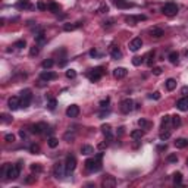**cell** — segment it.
I'll list each match as a JSON object with an SVG mask.
<instances>
[{
	"label": "cell",
	"mask_w": 188,
	"mask_h": 188,
	"mask_svg": "<svg viewBox=\"0 0 188 188\" xmlns=\"http://www.w3.org/2000/svg\"><path fill=\"white\" fill-rule=\"evenodd\" d=\"M93 153H94V149L91 146H88V144L81 147V154H84V156H91Z\"/></svg>",
	"instance_id": "484cf974"
},
{
	"label": "cell",
	"mask_w": 188,
	"mask_h": 188,
	"mask_svg": "<svg viewBox=\"0 0 188 188\" xmlns=\"http://www.w3.org/2000/svg\"><path fill=\"white\" fill-rule=\"evenodd\" d=\"M82 24L81 22H76V24H65L63 25V30L65 31H74V30H76L78 27H81Z\"/></svg>",
	"instance_id": "83f0119b"
},
{
	"label": "cell",
	"mask_w": 188,
	"mask_h": 188,
	"mask_svg": "<svg viewBox=\"0 0 188 188\" xmlns=\"http://www.w3.org/2000/svg\"><path fill=\"white\" fill-rule=\"evenodd\" d=\"M53 65H54V60H53V59H46V60L41 63V66H43L44 69H50V68H53Z\"/></svg>",
	"instance_id": "4dcf8cb0"
},
{
	"label": "cell",
	"mask_w": 188,
	"mask_h": 188,
	"mask_svg": "<svg viewBox=\"0 0 188 188\" xmlns=\"http://www.w3.org/2000/svg\"><path fill=\"white\" fill-rule=\"evenodd\" d=\"M149 34H150L151 37L154 38H160L165 36V31L162 30V28H159V27H153V28H150L149 30Z\"/></svg>",
	"instance_id": "e0dca14e"
},
{
	"label": "cell",
	"mask_w": 188,
	"mask_h": 188,
	"mask_svg": "<svg viewBox=\"0 0 188 188\" xmlns=\"http://www.w3.org/2000/svg\"><path fill=\"white\" fill-rule=\"evenodd\" d=\"M159 137H160V140H162V141H166L168 138H171V131H162Z\"/></svg>",
	"instance_id": "74e56055"
},
{
	"label": "cell",
	"mask_w": 188,
	"mask_h": 188,
	"mask_svg": "<svg viewBox=\"0 0 188 188\" xmlns=\"http://www.w3.org/2000/svg\"><path fill=\"white\" fill-rule=\"evenodd\" d=\"M172 125H173L175 128H178V126L181 125V116L173 115V116H172Z\"/></svg>",
	"instance_id": "836d02e7"
},
{
	"label": "cell",
	"mask_w": 188,
	"mask_h": 188,
	"mask_svg": "<svg viewBox=\"0 0 188 188\" xmlns=\"http://www.w3.org/2000/svg\"><path fill=\"white\" fill-rule=\"evenodd\" d=\"M165 87H166L168 91H173V90L176 88V81H175L173 78H169V79L165 81Z\"/></svg>",
	"instance_id": "d6986e66"
},
{
	"label": "cell",
	"mask_w": 188,
	"mask_h": 188,
	"mask_svg": "<svg viewBox=\"0 0 188 188\" xmlns=\"http://www.w3.org/2000/svg\"><path fill=\"white\" fill-rule=\"evenodd\" d=\"M188 93V87H184V88H182V94H187Z\"/></svg>",
	"instance_id": "6125c7cd"
},
{
	"label": "cell",
	"mask_w": 188,
	"mask_h": 188,
	"mask_svg": "<svg viewBox=\"0 0 188 188\" xmlns=\"http://www.w3.org/2000/svg\"><path fill=\"white\" fill-rule=\"evenodd\" d=\"M56 106H57V102H56L54 99H50V100H49V103H47V107H49L50 110H54V109H56Z\"/></svg>",
	"instance_id": "60d3db41"
},
{
	"label": "cell",
	"mask_w": 188,
	"mask_h": 188,
	"mask_svg": "<svg viewBox=\"0 0 188 188\" xmlns=\"http://www.w3.org/2000/svg\"><path fill=\"white\" fill-rule=\"evenodd\" d=\"M171 122H172V116L165 115V116L162 118V129H168V126H169Z\"/></svg>",
	"instance_id": "4316f807"
},
{
	"label": "cell",
	"mask_w": 188,
	"mask_h": 188,
	"mask_svg": "<svg viewBox=\"0 0 188 188\" xmlns=\"http://www.w3.org/2000/svg\"><path fill=\"white\" fill-rule=\"evenodd\" d=\"M1 173L7 179H18V176L21 173V163H18V165H9V163H6L3 166V169H1Z\"/></svg>",
	"instance_id": "6da1fadb"
},
{
	"label": "cell",
	"mask_w": 188,
	"mask_h": 188,
	"mask_svg": "<svg viewBox=\"0 0 188 188\" xmlns=\"http://www.w3.org/2000/svg\"><path fill=\"white\" fill-rule=\"evenodd\" d=\"M113 3H115V6H116L118 9H129V7L134 6V4L129 3L128 0H113Z\"/></svg>",
	"instance_id": "9a60e30c"
},
{
	"label": "cell",
	"mask_w": 188,
	"mask_h": 188,
	"mask_svg": "<svg viewBox=\"0 0 188 188\" xmlns=\"http://www.w3.org/2000/svg\"><path fill=\"white\" fill-rule=\"evenodd\" d=\"M178 10H179V7H178V4L173 3V1H169V3H166V4L162 7V13L166 15V16H169V18L175 16V15L178 13Z\"/></svg>",
	"instance_id": "3957f363"
},
{
	"label": "cell",
	"mask_w": 188,
	"mask_h": 188,
	"mask_svg": "<svg viewBox=\"0 0 188 188\" xmlns=\"http://www.w3.org/2000/svg\"><path fill=\"white\" fill-rule=\"evenodd\" d=\"M36 40L38 43H44V31H40L37 36H36Z\"/></svg>",
	"instance_id": "f907efd6"
},
{
	"label": "cell",
	"mask_w": 188,
	"mask_h": 188,
	"mask_svg": "<svg viewBox=\"0 0 188 188\" xmlns=\"http://www.w3.org/2000/svg\"><path fill=\"white\" fill-rule=\"evenodd\" d=\"M49 129V126L46 125V123H43V122H40V123H36V125H33L31 126V132L33 134H43L44 131H47Z\"/></svg>",
	"instance_id": "30bf717a"
},
{
	"label": "cell",
	"mask_w": 188,
	"mask_h": 188,
	"mask_svg": "<svg viewBox=\"0 0 188 188\" xmlns=\"http://www.w3.org/2000/svg\"><path fill=\"white\" fill-rule=\"evenodd\" d=\"M106 147H107V143H100V144H99V149H100V150H105Z\"/></svg>",
	"instance_id": "680465c9"
},
{
	"label": "cell",
	"mask_w": 188,
	"mask_h": 188,
	"mask_svg": "<svg viewBox=\"0 0 188 188\" xmlns=\"http://www.w3.org/2000/svg\"><path fill=\"white\" fill-rule=\"evenodd\" d=\"M75 76H76V71H75V69H68V71H66V78L74 79Z\"/></svg>",
	"instance_id": "f6af8a7d"
},
{
	"label": "cell",
	"mask_w": 188,
	"mask_h": 188,
	"mask_svg": "<svg viewBox=\"0 0 188 188\" xmlns=\"http://www.w3.org/2000/svg\"><path fill=\"white\" fill-rule=\"evenodd\" d=\"M7 106H9L10 110H16V109H19V107H21V99L16 97V96L10 97V99L7 100Z\"/></svg>",
	"instance_id": "9c48e42d"
},
{
	"label": "cell",
	"mask_w": 188,
	"mask_h": 188,
	"mask_svg": "<svg viewBox=\"0 0 188 188\" xmlns=\"http://www.w3.org/2000/svg\"><path fill=\"white\" fill-rule=\"evenodd\" d=\"M31 171H33V172H36V173H40V172L43 171V168H41L38 163H34V165H31Z\"/></svg>",
	"instance_id": "bcb514c9"
},
{
	"label": "cell",
	"mask_w": 188,
	"mask_h": 188,
	"mask_svg": "<svg viewBox=\"0 0 188 188\" xmlns=\"http://www.w3.org/2000/svg\"><path fill=\"white\" fill-rule=\"evenodd\" d=\"M128 74V71L125 69V68H116L115 71H113V76L116 78V79H122V78H125Z\"/></svg>",
	"instance_id": "ac0fdd59"
},
{
	"label": "cell",
	"mask_w": 188,
	"mask_h": 188,
	"mask_svg": "<svg viewBox=\"0 0 188 188\" xmlns=\"http://www.w3.org/2000/svg\"><path fill=\"white\" fill-rule=\"evenodd\" d=\"M141 47H143V40L140 37H135L129 41V50H131V52H137V50H140Z\"/></svg>",
	"instance_id": "ba28073f"
},
{
	"label": "cell",
	"mask_w": 188,
	"mask_h": 188,
	"mask_svg": "<svg viewBox=\"0 0 188 188\" xmlns=\"http://www.w3.org/2000/svg\"><path fill=\"white\" fill-rule=\"evenodd\" d=\"M154 56H156V53H154V50H151V52H149L147 53V56L144 57L146 59V63H147V66H150V68H153V63H154Z\"/></svg>",
	"instance_id": "ffe728a7"
},
{
	"label": "cell",
	"mask_w": 188,
	"mask_h": 188,
	"mask_svg": "<svg viewBox=\"0 0 188 188\" xmlns=\"http://www.w3.org/2000/svg\"><path fill=\"white\" fill-rule=\"evenodd\" d=\"M63 168H65V165H62V163H56L54 165V176L56 178L63 176Z\"/></svg>",
	"instance_id": "44dd1931"
},
{
	"label": "cell",
	"mask_w": 188,
	"mask_h": 188,
	"mask_svg": "<svg viewBox=\"0 0 188 188\" xmlns=\"http://www.w3.org/2000/svg\"><path fill=\"white\" fill-rule=\"evenodd\" d=\"M187 165H188V159H187Z\"/></svg>",
	"instance_id": "e7e4bbea"
},
{
	"label": "cell",
	"mask_w": 188,
	"mask_h": 188,
	"mask_svg": "<svg viewBox=\"0 0 188 188\" xmlns=\"http://www.w3.org/2000/svg\"><path fill=\"white\" fill-rule=\"evenodd\" d=\"M38 53H40V47L38 46H33L30 49V56H37Z\"/></svg>",
	"instance_id": "b9f144b4"
},
{
	"label": "cell",
	"mask_w": 188,
	"mask_h": 188,
	"mask_svg": "<svg viewBox=\"0 0 188 188\" xmlns=\"http://www.w3.org/2000/svg\"><path fill=\"white\" fill-rule=\"evenodd\" d=\"M173 182L178 184V185L182 182V173H181V172H175V173H173Z\"/></svg>",
	"instance_id": "e575fe53"
},
{
	"label": "cell",
	"mask_w": 188,
	"mask_h": 188,
	"mask_svg": "<svg viewBox=\"0 0 188 188\" xmlns=\"http://www.w3.org/2000/svg\"><path fill=\"white\" fill-rule=\"evenodd\" d=\"M40 150H41V149H40V146H38V144H36V143L30 146V151H31L33 154H38V153H40Z\"/></svg>",
	"instance_id": "f35d334b"
},
{
	"label": "cell",
	"mask_w": 188,
	"mask_h": 188,
	"mask_svg": "<svg viewBox=\"0 0 188 188\" xmlns=\"http://www.w3.org/2000/svg\"><path fill=\"white\" fill-rule=\"evenodd\" d=\"M107 12H109V6L103 3V4H102V6L99 7V13H102V15H105V13H107Z\"/></svg>",
	"instance_id": "7bdbcfd3"
},
{
	"label": "cell",
	"mask_w": 188,
	"mask_h": 188,
	"mask_svg": "<svg viewBox=\"0 0 188 188\" xmlns=\"http://www.w3.org/2000/svg\"><path fill=\"white\" fill-rule=\"evenodd\" d=\"M4 140H6L7 143H13V141H15V135H13V134H6V135H4Z\"/></svg>",
	"instance_id": "f5cc1de1"
},
{
	"label": "cell",
	"mask_w": 188,
	"mask_h": 188,
	"mask_svg": "<svg viewBox=\"0 0 188 188\" xmlns=\"http://www.w3.org/2000/svg\"><path fill=\"white\" fill-rule=\"evenodd\" d=\"M63 138H65L66 141H69V143H71V141H74V138H75V135H74V134H71V132H66Z\"/></svg>",
	"instance_id": "816d5d0a"
},
{
	"label": "cell",
	"mask_w": 188,
	"mask_h": 188,
	"mask_svg": "<svg viewBox=\"0 0 188 188\" xmlns=\"http://www.w3.org/2000/svg\"><path fill=\"white\" fill-rule=\"evenodd\" d=\"M19 135H21V137H22V138H25V137H27V134H25V132H24V131H22V129H21V131H19Z\"/></svg>",
	"instance_id": "94428289"
},
{
	"label": "cell",
	"mask_w": 188,
	"mask_h": 188,
	"mask_svg": "<svg viewBox=\"0 0 188 188\" xmlns=\"http://www.w3.org/2000/svg\"><path fill=\"white\" fill-rule=\"evenodd\" d=\"M47 10L52 12V13H59V12H60V4L56 3L54 0H50V1L47 3Z\"/></svg>",
	"instance_id": "5bb4252c"
},
{
	"label": "cell",
	"mask_w": 188,
	"mask_h": 188,
	"mask_svg": "<svg viewBox=\"0 0 188 188\" xmlns=\"http://www.w3.org/2000/svg\"><path fill=\"white\" fill-rule=\"evenodd\" d=\"M102 159H103V153H99L96 157H90L85 160V169L90 172H97L102 169Z\"/></svg>",
	"instance_id": "7a4b0ae2"
},
{
	"label": "cell",
	"mask_w": 188,
	"mask_h": 188,
	"mask_svg": "<svg viewBox=\"0 0 188 188\" xmlns=\"http://www.w3.org/2000/svg\"><path fill=\"white\" fill-rule=\"evenodd\" d=\"M168 59H169V62H171V63L176 65V63L179 62V53H178V52H171V53H169V56H168Z\"/></svg>",
	"instance_id": "7402d4cb"
},
{
	"label": "cell",
	"mask_w": 188,
	"mask_h": 188,
	"mask_svg": "<svg viewBox=\"0 0 188 188\" xmlns=\"http://www.w3.org/2000/svg\"><path fill=\"white\" fill-rule=\"evenodd\" d=\"M12 119H10V116L9 115H6V113H3L1 115V122H4V123H7V122H10Z\"/></svg>",
	"instance_id": "db71d44e"
},
{
	"label": "cell",
	"mask_w": 188,
	"mask_h": 188,
	"mask_svg": "<svg viewBox=\"0 0 188 188\" xmlns=\"http://www.w3.org/2000/svg\"><path fill=\"white\" fill-rule=\"evenodd\" d=\"M150 97L154 99V100H159V99H160V93H159V91H154L153 94H150Z\"/></svg>",
	"instance_id": "9f6ffc18"
},
{
	"label": "cell",
	"mask_w": 188,
	"mask_h": 188,
	"mask_svg": "<svg viewBox=\"0 0 188 188\" xmlns=\"http://www.w3.org/2000/svg\"><path fill=\"white\" fill-rule=\"evenodd\" d=\"M76 168V159L74 154H68L66 156V160H65V171L69 173L72 171H75Z\"/></svg>",
	"instance_id": "8992f818"
},
{
	"label": "cell",
	"mask_w": 188,
	"mask_h": 188,
	"mask_svg": "<svg viewBox=\"0 0 188 188\" xmlns=\"http://www.w3.org/2000/svg\"><path fill=\"white\" fill-rule=\"evenodd\" d=\"M79 115V107L76 105H71L68 109H66V116L68 118H76Z\"/></svg>",
	"instance_id": "2e32d148"
},
{
	"label": "cell",
	"mask_w": 188,
	"mask_h": 188,
	"mask_svg": "<svg viewBox=\"0 0 188 188\" xmlns=\"http://www.w3.org/2000/svg\"><path fill=\"white\" fill-rule=\"evenodd\" d=\"M100 129H102V132H103L105 135H107V134L112 132V126H110L109 123H103V125L100 126Z\"/></svg>",
	"instance_id": "1f68e13d"
},
{
	"label": "cell",
	"mask_w": 188,
	"mask_h": 188,
	"mask_svg": "<svg viewBox=\"0 0 188 188\" xmlns=\"http://www.w3.org/2000/svg\"><path fill=\"white\" fill-rule=\"evenodd\" d=\"M176 109L181 112H187L188 110V97H182L176 102Z\"/></svg>",
	"instance_id": "4fadbf2b"
},
{
	"label": "cell",
	"mask_w": 188,
	"mask_h": 188,
	"mask_svg": "<svg viewBox=\"0 0 188 188\" xmlns=\"http://www.w3.org/2000/svg\"><path fill=\"white\" fill-rule=\"evenodd\" d=\"M103 75H105V69L102 66H97V68H94V69H91V71L87 72V76H88V79L91 82H97Z\"/></svg>",
	"instance_id": "5b68a950"
},
{
	"label": "cell",
	"mask_w": 188,
	"mask_h": 188,
	"mask_svg": "<svg viewBox=\"0 0 188 188\" xmlns=\"http://www.w3.org/2000/svg\"><path fill=\"white\" fill-rule=\"evenodd\" d=\"M57 146H59V140H57V138H54V137H50V138H49V147L56 149Z\"/></svg>",
	"instance_id": "d6a6232c"
},
{
	"label": "cell",
	"mask_w": 188,
	"mask_h": 188,
	"mask_svg": "<svg viewBox=\"0 0 188 188\" xmlns=\"http://www.w3.org/2000/svg\"><path fill=\"white\" fill-rule=\"evenodd\" d=\"M143 134H144V132H143L141 129H134L129 135H131V138H132V140H141Z\"/></svg>",
	"instance_id": "f1b7e54d"
},
{
	"label": "cell",
	"mask_w": 188,
	"mask_h": 188,
	"mask_svg": "<svg viewBox=\"0 0 188 188\" xmlns=\"http://www.w3.org/2000/svg\"><path fill=\"white\" fill-rule=\"evenodd\" d=\"M134 102L131 99H123L120 102V112L122 113H129L131 110H134Z\"/></svg>",
	"instance_id": "52a82bcc"
},
{
	"label": "cell",
	"mask_w": 188,
	"mask_h": 188,
	"mask_svg": "<svg viewBox=\"0 0 188 188\" xmlns=\"http://www.w3.org/2000/svg\"><path fill=\"white\" fill-rule=\"evenodd\" d=\"M163 150H166V144H165V146H159V147H157V151H163Z\"/></svg>",
	"instance_id": "91938a15"
},
{
	"label": "cell",
	"mask_w": 188,
	"mask_h": 188,
	"mask_svg": "<svg viewBox=\"0 0 188 188\" xmlns=\"http://www.w3.org/2000/svg\"><path fill=\"white\" fill-rule=\"evenodd\" d=\"M138 125L141 126V129H147V128L150 126V122H147L146 119L141 118V119H138Z\"/></svg>",
	"instance_id": "8d00e7d4"
},
{
	"label": "cell",
	"mask_w": 188,
	"mask_h": 188,
	"mask_svg": "<svg viewBox=\"0 0 188 188\" xmlns=\"http://www.w3.org/2000/svg\"><path fill=\"white\" fill-rule=\"evenodd\" d=\"M185 54H187V57H188V50H187V52H185Z\"/></svg>",
	"instance_id": "be15d7a7"
},
{
	"label": "cell",
	"mask_w": 188,
	"mask_h": 188,
	"mask_svg": "<svg viewBox=\"0 0 188 188\" xmlns=\"http://www.w3.org/2000/svg\"><path fill=\"white\" fill-rule=\"evenodd\" d=\"M102 185H103L105 188H113L115 185H116V179L113 178L112 175H105Z\"/></svg>",
	"instance_id": "8fae6325"
},
{
	"label": "cell",
	"mask_w": 188,
	"mask_h": 188,
	"mask_svg": "<svg viewBox=\"0 0 188 188\" xmlns=\"http://www.w3.org/2000/svg\"><path fill=\"white\" fill-rule=\"evenodd\" d=\"M90 56H93V57H96V56H99V53H97V50H96V49H91V50H90Z\"/></svg>",
	"instance_id": "6f0895ef"
},
{
	"label": "cell",
	"mask_w": 188,
	"mask_h": 188,
	"mask_svg": "<svg viewBox=\"0 0 188 188\" xmlns=\"http://www.w3.org/2000/svg\"><path fill=\"white\" fill-rule=\"evenodd\" d=\"M168 162L176 163V162H178V156H176V154H169V156H168Z\"/></svg>",
	"instance_id": "681fc988"
},
{
	"label": "cell",
	"mask_w": 188,
	"mask_h": 188,
	"mask_svg": "<svg viewBox=\"0 0 188 188\" xmlns=\"http://www.w3.org/2000/svg\"><path fill=\"white\" fill-rule=\"evenodd\" d=\"M37 9L38 10H47V4L40 0V1H37Z\"/></svg>",
	"instance_id": "c3c4849f"
},
{
	"label": "cell",
	"mask_w": 188,
	"mask_h": 188,
	"mask_svg": "<svg viewBox=\"0 0 188 188\" xmlns=\"http://www.w3.org/2000/svg\"><path fill=\"white\" fill-rule=\"evenodd\" d=\"M153 75H156V76H159V75H162V72H163V69L162 68H159V66H153Z\"/></svg>",
	"instance_id": "7dc6e473"
},
{
	"label": "cell",
	"mask_w": 188,
	"mask_h": 188,
	"mask_svg": "<svg viewBox=\"0 0 188 188\" xmlns=\"http://www.w3.org/2000/svg\"><path fill=\"white\" fill-rule=\"evenodd\" d=\"M138 21H140L138 16H126V18H125V22L129 24V25H137Z\"/></svg>",
	"instance_id": "f546056e"
},
{
	"label": "cell",
	"mask_w": 188,
	"mask_h": 188,
	"mask_svg": "<svg viewBox=\"0 0 188 188\" xmlns=\"http://www.w3.org/2000/svg\"><path fill=\"white\" fill-rule=\"evenodd\" d=\"M21 107H28L30 105H31V100H33V93H31V90L30 88H25V90H22L21 91Z\"/></svg>",
	"instance_id": "277c9868"
},
{
	"label": "cell",
	"mask_w": 188,
	"mask_h": 188,
	"mask_svg": "<svg viewBox=\"0 0 188 188\" xmlns=\"http://www.w3.org/2000/svg\"><path fill=\"white\" fill-rule=\"evenodd\" d=\"M57 78V74L56 72H52V71H44L40 74V79L41 81H53Z\"/></svg>",
	"instance_id": "7c38bea8"
},
{
	"label": "cell",
	"mask_w": 188,
	"mask_h": 188,
	"mask_svg": "<svg viewBox=\"0 0 188 188\" xmlns=\"http://www.w3.org/2000/svg\"><path fill=\"white\" fill-rule=\"evenodd\" d=\"M25 46H27L25 40H18V41H15V44H13V47H16V49H24Z\"/></svg>",
	"instance_id": "ab89813d"
},
{
	"label": "cell",
	"mask_w": 188,
	"mask_h": 188,
	"mask_svg": "<svg viewBox=\"0 0 188 188\" xmlns=\"http://www.w3.org/2000/svg\"><path fill=\"white\" fill-rule=\"evenodd\" d=\"M188 146V140L185 138H176L175 140V147L176 149H185Z\"/></svg>",
	"instance_id": "603a6c76"
},
{
	"label": "cell",
	"mask_w": 188,
	"mask_h": 188,
	"mask_svg": "<svg viewBox=\"0 0 188 188\" xmlns=\"http://www.w3.org/2000/svg\"><path fill=\"white\" fill-rule=\"evenodd\" d=\"M110 56H112V59L118 60V59L122 57V52L119 50V47H112V50H110Z\"/></svg>",
	"instance_id": "d4e9b609"
},
{
	"label": "cell",
	"mask_w": 188,
	"mask_h": 188,
	"mask_svg": "<svg viewBox=\"0 0 188 188\" xmlns=\"http://www.w3.org/2000/svg\"><path fill=\"white\" fill-rule=\"evenodd\" d=\"M16 7L18 9H30L31 7V1L30 0H18Z\"/></svg>",
	"instance_id": "cb8c5ba5"
},
{
	"label": "cell",
	"mask_w": 188,
	"mask_h": 188,
	"mask_svg": "<svg viewBox=\"0 0 188 188\" xmlns=\"http://www.w3.org/2000/svg\"><path fill=\"white\" fill-rule=\"evenodd\" d=\"M34 181H36V176H34V175H30V176L25 179V182H27V184H33Z\"/></svg>",
	"instance_id": "11a10c76"
},
{
	"label": "cell",
	"mask_w": 188,
	"mask_h": 188,
	"mask_svg": "<svg viewBox=\"0 0 188 188\" xmlns=\"http://www.w3.org/2000/svg\"><path fill=\"white\" fill-rule=\"evenodd\" d=\"M109 103H110V99L106 97V99H103V100L100 102V107H102V109H106V107L109 106Z\"/></svg>",
	"instance_id": "ee69618b"
},
{
	"label": "cell",
	"mask_w": 188,
	"mask_h": 188,
	"mask_svg": "<svg viewBox=\"0 0 188 188\" xmlns=\"http://www.w3.org/2000/svg\"><path fill=\"white\" fill-rule=\"evenodd\" d=\"M143 62H144V57H140V56L132 57V65H134V66H140Z\"/></svg>",
	"instance_id": "d590c367"
}]
</instances>
